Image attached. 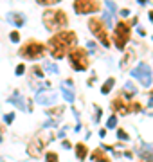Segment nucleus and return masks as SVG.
I'll list each match as a JSON object with an SVG mask.
<instances>
[{
  "mask_svg": "<svg viewBox=\"0 0 153 162\" xmlns=\"http://www.w3.org/2000/svg\"><path fill=\"white\" fill-rule=\"evenodd\" d=\"M61 94H63V97H65V101H67V103H72V101H74V92H72V90H69V88L61 87Z\"/></svg>",
  "mask_w": 153,
  "mask_h": 162,
  "instance_id": "nucleus-18",
  "label": "nucleus"
},
{
  "mask_svg": "<svg viewBox=\"0 0 153 162\" xmlns=\"http://www.w3.org/2000/svg\"><path fill=\"white\" fill-rule=\"evenodd\" d=\"M31 72H32L36 78H43V70H41V67H40V65H34V67L31 69Z\"/></svg>",
  "mask_w": 153,
  "mask_h": 162,
  "instance_id": "nucleus-22",
  "label": "nucleus"
},
{
  "mask_svg": "<svg viewBox=\"0 0 153 162\" xmlns=\"http://www.w3.org/2000/svg\"><path fill=\"white\" fill-rule=\"evenodd\" d=\"M43 69L49 70L50 74H58V67H56L54 63H49V61H47V63H43Z\"/></svg>",
  "mask_w": 153,
  "mask_h": 162,
  "instance_id": "nucleus-20",
  "label": "nucleus"
},
{
  "mask_svg": "<svg viewBox=\"0 0 153 162\" xmlns=\"http://www.w3.org/2000/svg\"><path fill=\"white\" fill-rule=\"evenodd\" d=\"M9 38H11V41H20V34H18V31H13L11 34H9Z\"/></svg>",
  "mask_w": 153,
  "mask_h": 162,
  "instance_id": "nucleus-27",
  "label": "nucleus"
},
{
  "mask_svg": "<svg viewBox=\"0 0 153 162\" xmlns=\"http://www.w3.org/2000/svg\"><path fill=\"white\" fill-rule=\"evenodd\" d=\"M9 20H11V22H14V25H18V27H20V25H23V22H25V20H23V16H22L20 13H11V14H9Z\"/></svg>",
  "mask_w": 153,
  "mask_h": 162,
  "instance_id": "nucleus-16",
  "label": "nucleus"
},
{
  "mask_svg": "<svg viewBox=\"0 0 153 162\" xmlns=\"http://www.w3.org/2000/svg\"><path fill=\"white\" fill-rule=\"evenodd\" d=\"M87 155H88V148L85 146V142H78V144H76V157H78L79 160H85Z\"/></svg>",
  "mask_w": 153,
  "mask_h": 162,
  "instance_id": "nucleus-14",
  "label": "nucleus"
},
{
  "mask_svg": "<svg viewBox=\"0 0 153 162\" xmlns=\"http://www.w3.org/2000/svg\"><path fill=\"white\" fill-rule=\"evenodd\" d=\"M141 162H153V150L148 146L141 148Z\"/></svg>",
  "mask_w": 153,
  "mask_h": 162,
  "instance_id": "nucleus-15",
  "label": "nucleus"
},
{
  "mask_svg": "<svg viewBox=\"0 0 153 162\" xmlns=\"http://www.w3.org/2000/svg\"><path fill=\"white\" fill-rule=\"evenodd\" d=\"M121 14H123V16H128V14H130V11H128V9H123V11H121Z\"/></svg>",
  "mask_w": 153,
  "mask_h": 162,
  "instance_id": "nucleus-35",
  "label": "nucleus"
},
{
  "mask_svg": "<svg viewBox=\"0 0 153 162\" xmlns=\"http://www.w3.org/2000/svg\"><path fill=\"white\" fill-rule=\"evenodd\" d=\"M0 141H2V135H0Z\"/></svg>",
  "mask_w": 153,
  "mask_h": 162,
  "instance_id": "nucleus-39",
  "label": "nucleus"
},
{
  "mask_svg": "<svg viewBox=\"0 0 153 162\" xmlns=\"http://www.w3.org/2000/svg\"><path fill=\"white\" fill-rule=\"evenodd\" d=\"M9 103H11V105H14V106H16V108H20V110H27L25 101L20 97V94H18V92H14V94H13V97L9 99Z\"/></svg>",
  "mask_w": 153,
  "mask_h": 162,
  "instance_id": "nucleus-13",
  "label": "nucleus"
},
{
  "mask_svg": "<svg viewBox=\"0 0 153 162\" xmlns=\"http://www.w3.org/2000/svg\"><path fill=\"white\" fill-rule=\"evenodd\" d=\"M132 58H133V54H132V52H130V54H126V56H124V61H123V69H124V67H126V63H130V61H132Z\"/></svg>",
  "mask_w": 153,
  "mask_h": 162,
  "instance_id": "nucleus-29",
  "label": "nucleus"
},
{
  "mask_svg": "<svg viewBox=\"0 0 153 162\" xmlns=\"http://www.w3.org/2000/svg\"><path fill=\"white\" fill-rule=\"evenodd\" d=\"M45 50H47V47H45L41 41L31 40V41H27V43L20 49V56L29 58V60H40V58H43Z\"/></svg>",
  "mask_w": 153,
  "mask_h": 162,
  "instance_id": "nucleus-5",
  "label": "nucleus"
},
{
  "mask_svg": "<svg viewBox=\"0 0 153 162\" xmlns=\"http://www.w3.org/2000/svg\"><path fill=\"white\" fill-rule=\"evenodd\" d=\"M150 106H153V90H151V94H150Z\"/></svg>",
  "mask_w": 153,
  "mask_h": 162,
  "instance_id": "nucleus-37",
  "label": "nucleus"
},
{
  "mask_svg": "<svg viewBox=\"0 0 153 162\" xmlns=\"http://www.w3.org/2000/svg\"><path fill=\"white\" fill-rule=\"evenodd\" d=\"M58 0H38V4H43V5H52V4H56Z\"/></svg>",
  "mask_w": 153,
  "mask_h": 162,
  "instance_id": "nucleus-30",
  "label": "nucleus"
},
{
  "mask_svg": "<svg viewBox=\"0 0 153 162\" xmlns=\"http://www.w3.org/2000/svg\"><path fill=\"white\" fill-rule=\"evenodd\" d=\"M23 72H25V65H23V63H20V65L16 67V76H22Z\"/></svg>",
  "mask_w": 153,
  "mask_h": 162,
  "instance_id": "nucleus-28",
  "label": "nucleus"
},
{
  "mask_svg": "<svg viewBox=\"0 0 153 162\" xmlns=\"http://www.w3.org/2000/svg\"><path fill=\"white\" fill-rule=\"evenodd\" d=\"M76 43H78V36L74 31H60L54 36H50V40L45 47H49L54 60H61L72 49H76Z\"/></svg>",
  "mask_w": 153,
  "mask_h": 162,
  "instance_id": "nucleus-1",
  "label": "nucleus"
},
{
  "mask_svg": "<svg viewBox=\"0 0 153 162\" xmlns=\"http://www.w3.org/2000/svg\"><path fill=\"white\" fill-rule=\"evenodd\" d=\"M101 9V4L97 0H76L74 2V11L78 14H90L97 13Z\"/></svg>",
  "mask_w": 153,
  "mask_h": 162,
  "instance_id": "nucleus-8",
  "label": "nucleus"
},
{
  "mask_svg": "<svg viewBox=\"0 0 153 162\" xmlns=\"http://www.w3.org/2000/svg\"><path fill=\"white\" fill-rule=\"evenodd\" d=\"M117 137H119L121 141H128V133H126V130L119 128V130H117Z\"/></svg>",
  "mask_w": 153,
  "mask_h": 162,
  "instance_id": "nucleus-25",
  "label": "nucleus"
},
{
  "mask_svg": "<svg viewBox=\"0 0 153 162\" xmlns=\"http://www.w3.org/2000/svg\"><path fill=\"white\" fill-rule=\"evenodd\" d=\"M63 110H65L63 106H58V108H50V110H47V114H49V115H61Z\"/></svg>",
  "mask_w": 153,
  "mask_h": 162,
  "instance_id": "nucleus-24",
  "label": "nucleus"
},
{
  "mask_svg": "<svg viewBox=\"0 0 153 162\" xmlns=\"http://www.w3.org/2000/svg\"><path fill=\"white\" fill-rule=\"evenodd\" d=\"M54 124H56V121L49 119V121H45V123H43V128H49V126H54Z\"/></svg>",
  "mask_w": 153,
  "mask_h": 162,
  "instance_id": "nucleus-32",
  "label": "nucleus"
},
{
  "mask_svg": "<svg viewBox=\"0 0 153 162\" xmlns=\"http://www.w3.org/2000/svg\"><path fill=\"white\" fill-rule=\"evenodd\" d=\"M56 101H58L56 94H45V92H38L36 94V103H40V105H52Z\"/></svg>",
  "mask_w": 153,
  "mask_h": 162,
  "instance_id": "nucleus-11",
  "label": "nucleus"
},
{
  "mask_svg": "<svg viewBox=\"0 0 153 162\" xmlns=\"http://www.w3.org/2000/svg\"><path fill=\"white\" fill-rule=\"evenodd\" d=\"M45 162H58V153H56V151H47Z\"/></svg>",
  "mask_w": 153,
  "mask_h": 162,
  "instance_id": "nucleus-21",
  "label": "nucleus"
},
{
  "mask_svg": "<svg viewBox=\"0 0 153 162\" xmlns=\"http://www.w3.org/2000/svg\"><path fill=\"white\" fill-rule=\"evenodd\" d=\"M67 22L69 18L61 9H47L43 13V25L47 27V31H60L67 25Z\"/></svg>",
  "mask_w": 153,
  "mask_h": 162,
  "instance_id": "nucleus-2",
  "label": "nucleus"
},
{
  "mask_svg": "<svg viewBox=\"0 0 153 162\" xmlns=\"http://www.w3.org/2000/svg\"><path fill=\"white\" fill-rule=\"evenodd\" d=\"M142 106H141V103H137V101H128V114L130 112H139Z\"/></svg>",
  "mask_w": 153,
  "mask_h": 162,
  "instance_id": "nucleus-19",
  "label": "nucleus"
},
{
  "mask_svg": "<svg viewBox=\"0 0 153 162\" xmlns=\"http://www.w3.org/2000/svg\"><path fill=\"white\" fill-rule=\"evenodd\" d=\"M69 63L74 70H87L90 61H88V52L83 47H76L69 52Z\"/></svg>",
  "mask_w": 153,
  "mask_h": 162,
  "instance_id": "nucleus-3",
  "label": "nucleus"
},
{
  "mask_svg": "<svg viewBox=\"0 0 153 162\" xmlns=\"http://www.w3.org/2000/svg\"><path fill=\"white\" fill-rule=\"evenodd\" d=\"M88 29L92 31V34H94L105 47H110V38H108L106 25H105V22H103L99 16H92V18L88 20Z\"/></svg>",
  "mask_w": 153,
  "mask_h": 162,
  "instance_id": "nucleus-4",
  "label": "nucleus"
},
{
  "mask_svg": "<svg viewBox=\"0 0 153 162\" xmlns=\"http://www.w3.org/2000/svg\"><path fill=\"white\" fill-rule=\"evenodd\" d=\"M132 76L137 78L142 87H150V85H151L153 74H151V69H150L148 63H139V65L132 70Z\"/></svg>",
  "mask_w": 153,
  "mask_h": 162,
  "instance_id": "nucleus-7",
  "label": "nucleus"
},
{
  "mask_svg": "<svg viewBox=\"0 0 153 162\" xmlns=\"http://www.w3.org/2000/svg\"><path fill=\"white\" fill-rule=\"evenodd\" d=\"M112 112L114 114H121V115H126L128 114V101H124L123 97H115L110 105Z\"/></svg>",
  "mask_w": 153,
  "mask_h": 162,
  "instance_id": "nucleus-10",
  "label": "nucleus"
},
{
  "mask_svg": "<svg viewBox=\"0 0 153 162\" xmlns=\"http://www.w3.org/2000/svg\"><path fill=\"white\" fill-rule=\"evenodd\" d=\"M92 160L94 162H112L110 157L106 155V151H105L103 148H97V150L92 151Z\"/></svg>",
  "mask_w": 153,
  "mask_h": 162,
  "instance_id": "nucleus-12",
  "label": "nucleus"
},
{
  "mask_svg": "<svg viewBox=\"0 0 153 162\" xmlns=\"http://www.w3.org/2000/svg\"><path fill=\"white\" fill-rule=\"evenodd\" d=\"M139 34H141V36H144V34H146V31H144L142 27H139Z\"/></svg>",
  "mask_w": 153,
  "mask_h": 162,
  "instance_id": "nucleus-36",
  "label": "nucleus"
},
{
  "mask_svg": "<svg viewBox=\"0 0 153 162\" xmlns=\"http://www.w3.org/2000/svg\"><path fill=\"white\" fill-rule=\"evenodd\" d=\"M150 20L153 22V11H150Z\"/></svg>",
  "mask_w": 153,
  "mask_h": 162,
  "instance_id": "nucleus-38",
  "label": "nucleus"
},
{
  "mask_svg": "<svg viewBox=\"0 0 153 162\" xmlns=\"http://www.w3.org/2000/svg\"><path fill=\"white\" fill-rule=\"evenodd\" d=\"M87 45H88V49H90V50H96V43H94V41H88Z\"/></svg>",
  "mask_w": 153,
  "mask_h": 162,
  "instance_id": "nucleus-33",
  "label": "nucleus"
},
{
  "mask_svg": "<svg viewBox=\"0 0 153 162\" xmlns=\"http://www.w3.org/2000/svg\"><path fill=\"white\" fill-rule=\"evenodd\" d=\"M4 121H5L7 124H9V123H13V121H14V114H7V115L4 117Z\"/></svg>",
  "mask_w": 153,
  "mask_h": 162,
  "instance_id": "nucleus-31",
  "label": "nucleus"
},
{
  "mask_svg": "<svg viewBox=\"0 0 153 162\" xmlns=\"http://www.w3.org/2000/svg\"><path fill=\"white\" fill-rule=\"evenodd\" d=\"M106 126H108V128H115V126H117V117H115V115H112V117L108 119Z\"/></svg>",
  "mask_w": 153,
  "mask_h": 162,
  "instance_id": "nucleus-26",
  "label": "nucleus"
},
{
  "mask_svg": "<svg viewBox=\"0 0 153 162\" xmlns=\"http://www.w3.org/2000/svg\"><path fill=\"white\" fill-rule=\"evenodd\" d=\"M128 40H130V25L126 22H117L115 31H114V43H115V47L123 50Z\"/></svg>",
  "mask_w": 153,
  "mask_h": 162,
  "instance_id": "nucleus-6",
  "label": "nucleus"
},
{
  "mask_svg": "<svg viewBox=\"0 0 153 162\" xmlns=\"http://www.w3.org/2000/svg\"><path fill=\"white\" fill-rule=\"evenodd\" d=\"M63 148L69 150V148H70V142H69V141H63Z\"/></svg>",
  "mask_w": 153,
  "mask_h": 162,
  "instance_id": "nucleus-34",
  "label": "nucleus"
},
{
  "mask_svg": "<svg viewBox=\"0 0 153 162\" xmlns=\"http://www.w3.org/2000/svg\"><path fill=\"white\" fill-rule=\"evenodd\" d=\"M45 144H47V141H45V139L36 137V139H32V141H31V144L27 146V153H29L31 157H40V155H41V151H43V148H45Z\"/></svg>",
  "mask_w": 153,
  "mask_h": 162,
  "instance_id": "nucleus-9",
  "label": "nucleus"
},
{
  "mask_svg": "<svg viewBox=\"0 0 153 162\" xmlns=\"http://www.w3.org/2000/svg\"><path fill=\"white\" fill-rule=\"evenodd\" d=\"M114 85H115V79H114V78H108V79L105 81V85L101 87V92H103V94H108V92L114 88Z\"/></svg>",
  "mask_w": 153,
  "mask_h": 162,
  "instance_id": "nucleus-17",
  "label": "nucleus"
},
{
  "mask_svg": "<svg viewBox=\"0 0 153 162\" xmlns=\"http://www.w3.org/2000/svg\"><path fill=\"white\" fill-rule=\"evenodd\" d=\"M124 92H126L128 96H133V94H135V87H133V83L128 81V83L124 85Z\"/></svg>",
  "mask_w": 153,
  "mask_h": 162,
  "instance_id": "nucleus-23",
  "label": "nucleus"
}]
</instances>
